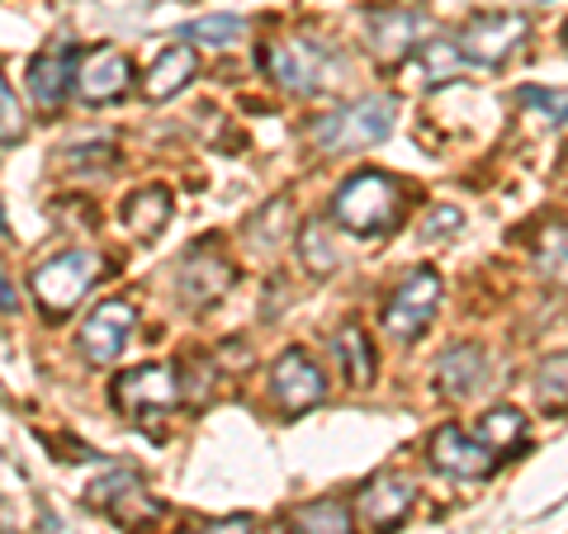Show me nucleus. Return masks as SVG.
Segmentation results:
<instances>
[{
    "label": "nucleus",
    "mask_w": 568,
    "mask_h": 534,
    "mask_svg": "<svg viewBox=\"0 0 568 534\" xmlns=\"http://www.w3.org/2000/svg\"><path fill=\"white\" fill-rule=\"evenodd\" d=\"M194 66H200V58H194V43H171L162 58L152 62V71L142 76V95L148 100H171L175 91H185Z\"/></svg>",
    "instance_id": "nucleus-18"
},
{
    "label": "nucleus",
    "mask_w": 568,
    "mask_h": 534,
    "mask_svg": "<svg viewBox=\"0 0 568 534\" xmlns=\"http://www.w3.org/2000/svg\"><path fill=\"white\" fill-rule=\"evenodd\" d=\"M336 355H342V364H346V379L355 383V388H365V383H375V350H369V341H365V331L355 327V322H346V327H336Z\"/></svg>",
    "instance_id": "nucleus-21"
},
{
    "label": "nucleus",
    "mask_w": 568,
    "mask_h": 534,
    "mask_svg": "<svg viewBox=\"0 0 568 534\" xmlns=\"http://www.w3.org/2000/svg\"><path fill=\"white\" fill-rule=\"evenodd\" d=\"M294 534H355L346 502L323 496V502H304L294 511Z\"/></svg>",
    "instance_id": "nucleus-20"
},
{
    "label": "nucleus",
    "mask_w": 568,
    "mask_h": 534,
    "mask_svg": "<svg viewBox=\"0 0 568 534\" xmlns=\"http://www.w3.org/2000/svg\"><path fill=\"white\" fill-rule=\"evenodd\" d=\"M355 506H361V521L369 530L388 534L407 511H413V483L398 473H375L369 483L361 487V496H355Z\"/></svg>",
    "instance_id": "nucleus-15"
},
{
    "label": "nucleus",
    "mask_w": 568,
    "mask_h": 534,
    "mask_svg": "<svg viewBox=\"0 0 568 534\" xmlns=\"http://www.w3.org/2000/svg\"><path fill=\"white\" fill-rule=\"evenodd\" d=\"M261 66H265V76L280 81L284 91H294V95H313V91H323V85L336 81L332 52L308 43V39H275L261 52Z\"/></svg>",
    "instance_id": "nucleus-4"
},
{
    "label": "nucleus",
    "mask_w": 568,
    "mask_h": 534,
    "mask_svg": "<svg viewBox=\"0 0 568 534\" xmlns=\"http://www.w3.org/2000/svg\"><path fill=\"white\" fill-rule=\"evenodd\" d=\"M503 6H545V0H503Z\"/></svg>",
    "instance_id": "nucleus-33"
},
{
    "label": "nucleus",
    "mask_w": 568,
    "mask_h": 534,
    "mask_svg": "<svg viewBox=\"0 0 568 534\" xmlns=\"http://www.w3.org/2000/svg\"><path fill=\"white\" fill-rule=\"evenodd\" d=\"M175 402H181V373L171 364H138L114 379V407L138 421L166 417Z\"/></svg>",
    "instance_id": "nucleus-7"
},
{
    "label": "nucleus",
    "mask_w": 568,
    "mask_h": 534,
    "mask_svg": "<svg viewBox=\"0 0 568 534\" xmlns=\"http://www.w3.org/2000/svg\"><path fill=\"white\" fill-rule=\"evenodd\" d=\"M29 91L33 100H39V110H62L67 91L77 85V48H71L67 39L62 43H48L39 58L29 62Z\"/></svg>",
    "instance_id": "nucleus-14"
},
{
    "label": "nucleus",
    "mask_w": 568,
    "mask_h": 534,
    "mask_svg": "<svg viewBox=\"0 0 568 534\" xmlns=\"http://www.w3.org/2000/svg\"><path fill=\"white\" fill-rule=\"evenodd\" d=\"M526 39V20L521 14H474V20L459 29V52L474 66H503L511 52Z\"/></svg>",
    "instance_id": "nucleus-8"
},
{
    "label": "nucleus",
    "mask_w": 568,
    "mask_h": 534,
    "mask_svg": "<svg viewBox=\"0 0 568 534\" xmlns=\"http://www.w3.org/2000/svg\"><path fill=\"white\" fill-rule=\"evenodd\" d=\"M521 435H526V417L517 412V407H493V412L478 421V440L497 454L511 450V444H521Z\"/></svg>",
    "instance_id": "nucleus-22"
},
{
    "label": "nucleus",
    "mask_w": 568,
    "mask_h": 534,
    "mask_svg": "<svg viewBox=\"0 0 568 534\" xmlns=\"http://www.w3.org/2000/svg\"><path fill=\"white\" fill-rule=\"evenodd\" d=\"M133 85V62L119 48H95L85 52L77 66V91L85 104H114Z\"/></svg>",
    "instance_id": "nucleus-12"
},
{
    "label": "nucleus",
    "mask_w": 568,
    "mask_h": 534,
    "mask_svg": "<svg viewBox=\"0 0 568 534\" xmlns=\"http://www.w3.org/2000/svg\"><path fill=\"white\" fill-rule=\"evenodd\" d=\"M517 100L526 104V110H536L540 119H549V123H568V91H545V85H526Z\"/></svg>",
    "instance_id": "nucleus-28"
},
{
    "label": "nucleus",
    "mask_w": 568,
    "mask_h": 534,
    "mask_svg": "<svg viewBox=\"0 0 568 534\" xmlns=\"http://www.w3.org/2000/svg\"><path fill=\"white\" fill-rule=\"evenodd\" d=\"M436 308H440V275L432 265H417L394 289V298L384 302V331L394 336V341H417V336L432 327Z\"/></svg>",
    "instance_id": "nucleus-5"
},
{
    "label": "nucleus",
    "mask_w": 568,
    "mask_h": 534,
    "mask_svg": "<svg viewBox=\"0 0 568 534\" xmlns=\"http://www.w3.org/2000/svg\"><path fill=\"white\" fill-rule=\"evenodd\" d=\"M459 227H465V213L459 208H432L426 213V223H422V242H446V237H455Z\"/></svg>",
    "instance_id": "nucleus-30"
},
{
    "label": "nucleus",
    "mask_w": 568,
    "mask_h": 534,
    "mask_svg": "<svg viewBox=\"0 0 568 534\" xmlns=\"http://www.w3.org/2000/svg\"><path fill=\"white\" fill-rule=\"evenodd\" d=\"M227 289H233V265L223 256H213L209 246H194V251L181 260V270H175V294H181L190 308L219 302Z\"/></svg>",
    "instance_id": "nucleus-13"
},
{
    "label": "nucleus",
    "mask_w": 568,
    "mask_h": 534,
    "mask_svg": "<svg viewBox=\"0 0 568 534\" xmlns=\"http://www.w3.org/2000/svg\"><path fill=\"white\" fill-rule=\"evenodd\" d=\"M398 123V100L394 95H365L346 104V110H332L313 123V142L327 152H351V147H369V142H384Z\"/></svg>",
    "instance_id": "nucleus-2"
},
{
    "label": "nucleus",
    "mask_w": 568,
    "mask_h": 534,
    "mask_svg": "<svg viewBox=\"0 0 568 534\" xmlns=\"http://www.w3.org/2000/svg\"><path fill=\"white\" fill-rule=\"evenodd\" d=\"M332 218L355 237H384L403 218V185L384 171H355L332 194Z\"/></svg>",
    "instance_id": "nucleus-1"
},
{
    "label": "nucleus",
    "mask_w": 568,
    "mask_h": 534,
    "mask_svg": "<svg viewBox=\"0 0 568 534\" xmlns=\"http://www.w3.org/2000/svg\"><path fill=\"white\" fill-rule=\"evenodd\" d=\"M484 379H488V355L478 350L474 341L450 346L446 355H440V364H436V388L446 398H474L478 388H484Z\"/></svg>",
    "instance_id": "nucleus-16"
},
{
    "label": "nucleus",
    "mask_w": 568,
    "mask_h": 534,
    "mask_svg": "<svg viewBox=\"0 0 568 534\" xmlns=\"http://www.w3.org/2000/svg\"><path fill=\"white\" fill-rule=\"evenodd\" d=\"M100 256L95 251H85V246H71V251H58V256H48L39 270H33V298L43 302V312L48 317H67L77 302L85 298V289L95 284L100 275Z\"/></svg>",
    "instance_id": "nucleus-3"
},
{
    "label": "nucleus",
    "mask_w": 568,
    "mask_h": 534,
    "mask_svg": "<svg viewBox=\"0 0 568 534\" xmlns=\"http://www.w3.org/2000/svg\"><path fill=\"white\" fill-rule=\"evenodd\" d=\"M200 534H261L252 515H223V521H209Z\"/></svg>",
    "instance_id": "nucleus-31"
},
{
    "label": "nucleus",
    "mask_w": 568,
    "mask_h": 534,
    "mask_svg": "<svg viewBox=\"0 0 568 534\" xmlns=\"http://www.w3.org/2000/svg\"><path fill=\"white\" fill-rule=\"evenodd\" d=\"M497 450H488L478 435H465L459 425H440L432 435V464L450 477H488L497 469Z\"/></svg>",
    "instance_id": "nucleus-11"
},
{
    "label": "nucleus",
    "mask_w": 568,
    "mask_h": 534,
    "mask_svg": "<svg viewBox=\"0 0 568 534\" xmlns=\"http://www.w3.org/2000/svg\"><path fill=\"white\" fill-rule=\"evenodd\" d=\"M436 20L417 6H379L365 14V33H369V48H375L379 62H407L417 48H426V39H432Z\"/></svg>",
    "instance_id": "nucleus-6"
},
{
    "label": "nucleus",
    "mask_w": 568,
    "mask_h": 534,
    "mask_svg": "<svg viewBox=\"0 0 568 534\" xmlns=\"http://www.w3.org/2000/svg\"><path fill=\"white\" fill-rule=\"evenodd\" d=\"M271 393L290 417H304L327 398V379H323V369L313 364V355L294 346V350H284L271 369Z\"/></svg>",
    "instance_id": "nucleus-9"
},
{
    "label": "nucleus",
    "mask_w": 568,
    "mask_h": 534,
    "mask_svg": "<svg viewBox=\"0 0 568 534\" xmlns=\"http://www.w3.org/2000/svg\"><path fill=\"white\" fill-rule=\"evenodd\" d=\"M536 393H540L545 407H564V402H568V355H555V360L540 364Z\"/></svg>",
    "instance_id": "nucleus-25"
},
{
    "label": "nucleus",
    "mask_w": 568,
    "mask_h": 534,
    "mask_svg": "<svg viewBox=\"0 0 568 534\" xmlns=\"http://www.w3.org/2000/svg\"><path fill=\"white\" fill-rule=\"evenodd\" d=\"M0 123H6V129H0V142L14 147V142L24 137V110H20V100H14V85L10 81L0 85Z\"/></svg>",
    "instance_id": "nucleus-29"
},
{
    "label": "nucleus",
    "mask_w": 568,
    "mask_h": 534,
    "mask_svg": "<svg viewBox=\"0 0 568 534\" xmlns=\"http://www.w3.org/2000/svg\"><path fill=\"white\" fill-rule=\"evenodd\" d=\"M14 308H20V302H14V279L6 275V317H14Z\"/></svg>",
    "instance_id": "nucleus-32"
},
{
    "label": "nucleus",
    "mask_w": 568,
    "mask_h": 534,
    "mask_svg": "<svg viewBox=\"0 0 568 534\" xmlns=\"http://www.w3.org/2000/svg\"><path fill=\"white\" fill-rule=\"evenodd\" d=\"M171 189L162 185H148V189H138L129 204H123V223H129V233L142 237V242H152L162 227L171 223Z\"/></svg>",
    "instance_id": "nucleus-19"
},
{
    "label": "nucleus",
    "mask_w": 568,
    "mask_h": 534,
    "mask_svg": "<svg viewBox=\"0 0 568 534\" xmlns=\"http://www.w3.org/2000/svg\"><path fill=\"white\" fill-rule=\"evenodd\" d=\"M91 502H95V506H104V511H114L123 525L152 521V515L162 511L148 492H142V483H138L133 473H110L104 483H95V487H91Z\"/></svg>",
    "instance_id": "nucleus-17"
},
{
    "label": "nucleus",
    "mask_w": 568,
    "mask_h": 534,
    "mask_svg": "<svg viewBox=\"0 0 568 534\" xmlns=\"http://www.w3.org/2000/svg\"><path fill=\"white\" fill-rule=\"evenodd\" d=\"M422 62H426V76L432 81H450V76H459V66H465V52H459L455 39H436L422 48Z\"/></svg>",
    "instance_id": "nucleus-24"
},
{
    "label": "nucleus",
    "mask_w": 568,
    "mask_h": 534,
    "mask_svg": "<svg viewBox=\"0 0 568 534\" xmlns=\"http://www.w3.org/2000/svg\"><path fill=\"white\" fill-rule=\"evenodd\" d=\"M138 327V312H133V302H123V298H110V302H100V308L81 322V355L91 364H114L123 346H129V336Z\"/></svg>",
    "instance_id": "nucleus-10"
},
{
    "label": "nucleus",
    "mask_w": 568,
    "mask_h": 534,
    "mask_svg": "<svg viewBox=\"0 0 568 534\" xmlns=\"http://www.w3.org/2000/svg\"><path fill=\"white\" fill-rule=\"evenodd\" d=\"M185 39L209 43V48H227V43L246 39V20H237V14H204V20H194L185 29Z\"/></svg>",
    "instance_id": "nucleus-23"
},
{
    "label": "nucleus",
    "mask_w": 568,
    "mask_h": 534,
    "mask_svg": "<svg viewBox=\"0 0 568 534\" xmlns=\"http://www.w3.org/2000/svg\"><path fill=\"white\" fill-rule=\"evenodd\" d=\"M298 251H304V265H308L313 275H332L336 256H332V246L323 237V223H308L304 233H298Z\"/></svg>",
    "instance_id": "nucleus-27"
},
{
    "label": "nucleus",
    "mask_w": 568,
    "mask_h": 534,
    "mask_svg": "<svg viewBox=\"0 0 568 534\" xmlns=\"http://www.w3.org/2000/svg\"><path fill=\"white\" fill-rule=\"evenodd\" d=\"M540 270L549 279L568 284V227H549V233L540 237Z\"/></svg>",
    "instance_id": "nucleus-26"
}]
</instances>
